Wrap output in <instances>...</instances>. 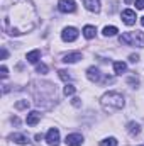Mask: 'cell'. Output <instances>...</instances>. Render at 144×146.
<instances>
[{"label":"cell","mask_w":144,"mask_h":146,"mask_svg":"<svg viewBox=\"0 0 144 146\" xmlns=\"http://www.w3.org/2000/svg\"><path fill=\"white\" fill-rule=\"evenodd\" d=\"M100 104H102V109L105 112L112 114V112H117V110H120L124 107V97L119 92H107L102 97Z\"/></svg>","instance_id":"1"},{"label":"cell","mask_w":144,"mask_h":146,"mask_svg":"<svg viewBox=\"0 0 144 146\" xmlns=\"http://www.w3.org/2000/svg\"><path fill=\"white\" fill-rule=\"evenodd\" d=\"M120 44H127V46H136V48H144V33H124L119 37Z\"/></svg>","instance_id":"2"},{"label":"cell","mask_w":144,"mask_h":146,"mask_svg":"<svg viewBox=\"0 0 144 146\" xmlns=\"http://www.w3.org/2000/svg\"><path fill=\"white\" fill-rule=\"evenodd\" d=\"M58 9H59V12L71 14V12L76 10V3H75V0H59L58 2Z\"/></svg>","instance_id":"3"},{"label":"cell","mask_w":144,"mask_h":146,"mask_svg":"<svg viewBox=\"0 0 144 146\" xmlns=\"http://www.w3.org/2000/svg\"><path fill=\"white\" fill-rule=\"evenodd\" d=\"M61 37H63V41L71 42V41H75L78 37V29L76 27H65L63 33H61Z\"/></svg>","instance_id":"4"},{"label":"cell","mask_w":144,"mask_h":146,"mask_svg":"<svg viewBox=\"0 0 144 146\" xmlns=\"http://www.w3.org/2000/svg\"><path fill=\"white\" fill-rule=\"evenodd\" d=\"M46 141H48V145L51 146H58L59 145V131L58 129H49L48 131V134H46Z\"/></svg>","instance_id":"5"},{"label":"cell","mask_w":144,"mask_h":146,"mask_svg":"<svg viewBox=\"0 0 144 146\" xmlns=\"http://www.w3.org/2000/svg\"><path fill=\"white\" fill-rule=\"evenodd\" d=\"M122 22L124 24H127V26H132V24H136V12L134 10H131V9H127V10H122Z\"/></svg>","instance_id":"6"},{"label":"cell","mask_w":144,"mask_h":146,"mask_svg":"<svg viewBox=\"0 0 144 146\" xmlns=\"http://www.w3.org/2000/svg\"><path fill=\"white\" fill-rule=\"evenodd\" d=\"M87 76H88V80L90 82H100V76H102V73H100V70L97 68V66H90L88 70H87Z\"/></svg>","instance_id":"7"},{"label":"cell","mask_w":144,"mask_h":146,"mask_svg":"<svg viewBox=\"0 0 144 146\" xmlns=\"http://www.w3.org/2000/svg\"><path fill=\"white\" fill-rule=\"evenodd\" d=\"M65 141H66L68 146H81V143H83V136H81V134H68Z\"/></svg>","instance_id":"8"},{"label":"cell","mask_w":144,"mask_h":146,"mask_svg":"<svg viewBox=\"0 0 144 146\" xmlns=\"http://www.w3.org/2000/svg\"><path fill=\"white\" fill-rule=\"evenodd\" d=\"M39 121H41V112H37V110L29 112V114H27V117H26V122H27L29 126H36Z\"/></svg>","instance_id":"9"},{"label":"cell","mask_w":144,"mask_h":146,"mask_svg":"<svg viewBox=\"0 0 144 146\" xmlns=\"http://www.w3.org/2000/svg\"><path fill=\"white\" fill-rule=\"evenodd\" d=\"M83 5L90 12H98L100 10V2L98 0H83Z\"/></svg>","instance_id":"10"},{"label":"cell","mask_w":144,"mask_h":146,"mask_svg":"<svg viewBox=\"0 0 144 146\" xmlns=\"http://www.w3.org/2000/svg\"><path fill=\"white\" fill-rule=\"evenodd\" d=\"M80 60H81V53H78V51L68 53V54L63 56V61H65V63H76V61H80Z\"/></svg>","instance_id":"11"},{"label":"cell","mask_w":144,"mask_h":146,"mask_svg":"<svg viewBox=\"0 0 144 146\" xmlns=\"http://www.w3.org/2000/svg\"><path fill=\"white\" fill-rule=\"evenodd\" d=\"M10 138H12V141H15L17 145H27V143H29V139H27V136H24V134H19V133H15V134H12Z\"/></svg>","instance_id":"12"},{"label":"cell","mask_w":144,"mask_h":146,"mask_svg":"<svg viewBox=\"0 0 144 146\" xmlns=\"http://www.w3.org/2000/svg\"><path fill=\"white\" fill-rule=\"evenodd\" d=\"M95 34H97V29L93 26H85L83 27V36L87 37V39H93Z\"/></svg>","instance_id":"13"},{"label":"cell","mask_w":144,"mask_h":146,"mask_svg":"<svg viewBox=\"0 0 144 146\" xmlns=\"http://www.w3.org/2000/svg\"><path fill=\"white\" fill-rule=\"evenodd\" d=\"M126 70H127V65L124 61H115L114 63V72H115V75H122Z\"/></svg>","instance_id":"14"},{"label":"cell","mask_w":144,"mask_h":146,"mask_svg":"<svg viewBox=\"0 0 144 146\" xmlns=\"http://www.w3.org/2000/svg\"><path fill=\"white\" fill-rule=\"evenodd\" d=\"M127 131H129L131 136H137L139 131H141V127H139L137 122H129V124H127Z\"/></svg>","instance_id":"15"},{"label":"cell","mask_w":144,"mask_h":146,"mask_svg":"<svg viewBox=\"0 0 144 146\" xmlns=\"http://www.w3.org/2000/svg\"><path fill=\"white\" fill-rule=\"evenodd\" d=\"M39 58H41V51H39V49H34V51L27 53V61H29V63H37Z\"/></svg>","instance_id":"16"},{"label":"cell","mask_w":144,"mask_h":146,"mask_svg":"<svg viewBox=\"0 0 144 146\" xmlns=\"http://www.w3.org/2000/svg\"><path fill=\"white\" fill-rule=\"evenodd\" d=\"M117 33H119V29H117L115 26H107V27H104V36H107V37L115 36Z\"/></svg>","instance_id":"17"},{"label":"cell","mask_w":144,"mask_h":146,"mask_svg":"<svg viewBox=\"0 0 144 146\" xmlns=\"http://www.w3.org/2000/svg\"><path fill=\"white\" fill-rule=\"evenodd\" d=\"M119 141L115 138H105L104 141H100V146H117Z\"/></svg>","instance_id":"18"},{"label":"cell","mask_w":144,"mask_h":146,"mask_svg":"<svg viewBox=\"0 0 144 146\" xmlns=\"http://www.w3.org/2000/svg\"><path fill=\"white\" fill-rule=\"evenodd\" d=\"M75 90H76V88L73 87L71 83H66V87L63 88V94H65V95H73V94H75Z\"/></svg>","instance_id":"19"},{"label":"cell","mask_w":144,"mask_h":146,"mask_svg":"<svg viewBox=\"0 0 144 146\" xmlns=\"http://www.w3.org/2000/svg\"><path fill=\"white\" fill-rule=\"evenodd\" d=\"M59 78L63 80V82H68L70 78H71V75H70V72H66V70H59Z\"/></svg>","instance_id":"20"},{"label":"cell","mask_w":144,"mask_h":146,"mask_svg":"<svg viewBox=\"0 0 144 146\" xmlns=\"http://www.w3.org/2000/svg\"><path fill=\"white\" fill-rule=\"evenodd\" d=\"M36 72L41 73V75H44V73H48V66L41 63V65H37V66H36Z\"/></svg>","instance_id":"21"},{"label":"cell","mask_w":144,"mask_h":146,"mask_svg":"<svg viewBox=\"0 0 144 146\" xmlns=\"http://www.w3.org/2000/svg\"><path fill=\"white\" fill-rule=\"evenodd\" d=\"M15 107H17V109H26V107H29V102H27V100L17 102V104H15Z\"/></svg>","instance_id":"22"},{"label":"cell","mask_w":144,"mask_h":146,"mask_svg":"<svg viewBox=\"0 0 144 146\" xmlns=\"http://www.w3.org/2000/svg\"><path fill=\"white\" fill-rule=\"evenodd\" d=\"M0 75H2V78H7V76H9V70H7V66H2V68H0Z\"/></svg>","instance_id":"23"},{"label":"cell","mask_w":144,"mask_h":146,"mask_svg":"<svg viewBox=\"0 0 144 146\" xmlns=\"http://www.w3.org/2000/svg\"><path fill=\"white\" fill-rule=\"evenodd\" d=\"M129 61H131V63H137V61H139V56H137V54H131V56H129Z\"/></svg>","instance_id":"24"},{"label":"cell","mask_w":144,"mask_h":146,"mask_svg":"<svg viewBox=\"0 0 144 146\" xmlns=\"http://www.w3.org/2000/svg\"><path fill=\"white\" fill-rule=\"evenodd\" d=\"M136 7L137 9H144V0H136Z\"/></svg>","instance_id":"25"},{"label":"cell","mask_w":144,"mask_h":146,"mask_svg":"<svg viewBox=\"0 0 144 146\" xmlns=\"http://www.w3.org/2000/svg\"><path fill=\"white\" fill-rule=\"evenodd\" d=\"M137 82H139L137 78H129V83H132V85H137Z\"/></svg>","instance_id":"26"},{"label":"cell","mask_w":144,"mask_h":146,"mask_svg":"<svg viewBox=\"0 0 144 146\" xmlns=\"http://www.w3.org/2000/svg\"><path fill=\"white\" fill-rule=\"evenodd\" d=\"M5 58H7V49L3 48V49H2V60H5Z\"/></svg>","instance_id":"27"},{"label":"cell","mask_w":144,"mask_h":146,"mask_svg":"<svg viewBox=\"0 0 144 146\" xmlns=\"http://www.w3.org/2000/svg\"><path fill=\"white\" fill-rule=\"evenodd\" d=\"M73 106H76V107H78V106H80V99H76V97H75V99H73Z\"/></svg>","instance_id":"28"},{"label":"cell","mask_w":144,"mask_h":146,"mask_svg":"<svg viewBox=\"0 0 144 146\" xmlns=\"http://www.w3.org/2000/svg\"><path fill=\"white\" fill-rule=\"evenodd\" d=\"M141 24H143V26H144V17H143V19H141Z\"/></svg>","instance_id":"29"},{"label":"cell","mask_w":144,"mask_h":146,"mask_svg":"<svg viewBox=\"0 0 144 146\" xmlns=\"http://www.w3.org/2000/svg\"><path fill=\"white\" fill-rule=\"evenodd\" d=\"M131 2H132V0H126V3H131Z\"/></svg>","instance_id":"30"}]
</instances>
